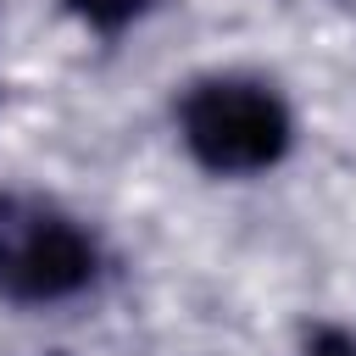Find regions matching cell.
<instances>
[{
  "instance_id": "cell-1",
  "label": "cell",
  "mask_w": 356,
  "mask_h": 356,
  "mask_svg": "<svg viewBox=\"0 0 356 356\" xmlns=\"http://www.w3.org/2000/svg\"><path fill=\"white\" fill-rule=\"evenodd\" d=\"M178 134L206 172L245 178L284 161L295 122L273 83L245 72H211L178 95Z\"/></svg>"
},
{
  "instance_id": "cell-2",
  "label": "cell",
  "mask_w": 356,
  "mask_h": 356,
  "mask_svg": "<svg viewBox=\"0 0 356 356\" xmlns=\"http://www.w3.org/2000/svg\"><path fill=\"white\" fill-rule=\"evenodd\" d=\"M95 239L50 200L0 189V295L44 306L95 284Z\"/></svg>"
},
{
  "instance_id": "cell-3",
  "label": "cell",
  "mask_w": 356,
  "mask_h": 356,
  "mask_svg": "<svg viewBox=\"0 0 356 356\" xmlns=\"http://www.w3.org/2000/svg\"><path fill=\"white\" fill-rule=\"evenodd\" d=\"M156 0H67V11L72 17H83L89 28H100V33H117V28H128L134 17H145Z\"/></svg>"
},
{
  "instance_id": "cell-4",
  "label": "cell",
  "mask_w": 356,
  "mask_h": 356,
  "mask_svg": "<svg viewBox=\"0 0 356 356\" xmlns=\"http://www.w3.org/2000/svg\"><path fill=\"white\" fill-rule=\"evenodd\" d=\"M300 356H356V339L350 334H339V328H323V334H312L306 339V350Z\"/></svg>"
}]
</instances>
